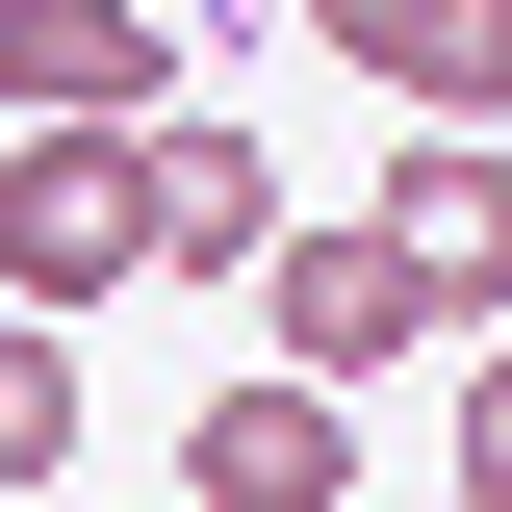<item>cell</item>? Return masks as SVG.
<instances>
[{"instance_id": "6da1fadb", "label": "cell", "mask_w": 512, "mask_h": 512, "mask_svg": "<svg viewBox=\"0 0 512 512\" xmlns=\"http://www.w3.org/2000/svg\"><path fill=\"white\" fill-rule=\"evenodd\" d=\"M154 282V180H128V128H0V308L77 333Z\"/></svg>"}, {"instance_id": "9c48e42d", "label": "cell", "mask_w": 512, "mask_h": 512, "mask_svg": "<svg viewBox=\"0 0 512 512\" xmlns=\"http://www.w3.org/2000/svg\"><path fill=\"white\" fill-rule=\"evenodd\" d=\"M461 512H512V333H461Z\"/></svg>"}, {"instance_id": "52a82bcc", "label": "cell", "mask_w": 512, "mask_h": 512, "mask_svg": "<svg viewBox=\"0 0 512 512\" xmlns=\"http://www.w3.org/2000/svg\"><path fill=\"white\" fill-rule=\"evenodd\" d=\"M384 103H410V128H512V0H384Z\"/></svg>"}, {"instance_id": "30bf717a", "label": "cell", "mask_w": 512, "mask_h": 512, "mask_svg": "<svg viewBox=\"0 0 512 512\" xmlns=\"http://www.w3.org/2000/svg\"><path fill=\"white\" fill-rule=\"evenodd\" d=\"M282 26H308V52H384V0H282Z\"/></svg>"}, {"instance_id": "277c9868", "label": "cell", "mask_w": 512, "mask_h": 512, "mask_svg": "<svg viewBox=\"0 0 512 512\" xmlns=\"http://www.w3.org/2000/svg\"><path fill=\"white\" fill-rule=\"evenodd\" d=\"M180 512H359V410H333V384H205L180 410Z\"/></svg>"}, {"instance_id": "3957f363", "label": "cell", "mask_w": 512, "mask_h": 512, "mask_svg": "<svg viewBox=\"0 0 512 512\" xmlns=\"http://www.w3.org/2000/svg\"><path fill=\"white\" fill-rule=\"evenodd\" d=\"M359 231L410 256V308H436V333H512V128H410Z\"/></svg>"}, {"instance_id": "8992f818", "label": "cell", "mask_w": 512, "mask_h": 512, "mask_svg": "<svg viewBox=\"0 0 512 512\" xmlns=\"http://www.w3.org/2000/svg\"><path fill=\"white\" fill-rule=\"evenodd\" d=\"M0 103L26 128H154L180 103V26L154 0H0Z\"/></svg>"}, {"instance_id": "5b68a950", "label": "cell", "mask_w": 512, "mask_h": 512, "mask_svg": "<svg viewBox=\"0 0 512 512\" xmlns=\"http://www.w3.org/2000/svg\"><path fill=\"white\" fill-rule=\"evenodd\" d=\"M128 180H154V282H256V256H282V154H256L231 103H154Z\"/></svg>"}, {"instance_id": "7a4b0ae2", "label": "cell", "mask_w": 512, "mask_h": 512, "mask_svg": "<svg viewBox=\"0 0 512 512\" xmlns=\"http://www.w3.org/2000/svg\"><path fill=\"white\" fill-rule=\"evenodd\" d=\"M256 359H282V384H333V410H359L384 359H436V308H410V256H384L359 205H333V231H282V256H256Z\"/></svg>"}, {"instance_id": "ba28073f", "label": "cell", "mask_w": 512, "mask_h": 512, "mask_svg": "<svg viewBox=\"0 0 512 512\" xmlns=\"http://www.w3.org/2000/svg\"><path fill=\"white\" fill-rule=\"evenodd\" d=\"M52 461H77V333L0 308V487H52Z\"/></svg>"}]
</instances>
